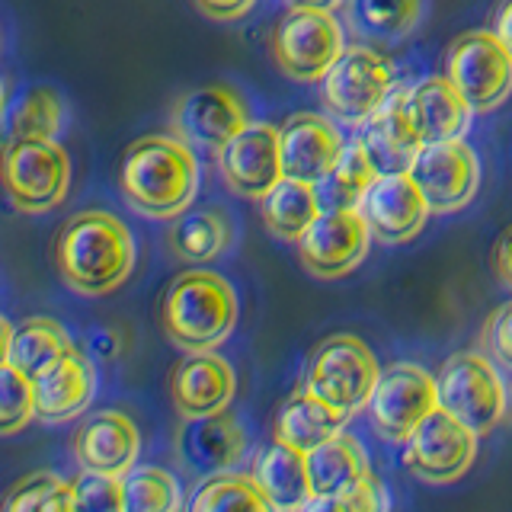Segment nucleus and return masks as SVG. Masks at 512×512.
<instances>
[{
	"mask_svg": "<svg viewBox=\"0 0 512 512\" xmlns=\"http://www.w3.org/2000/svg\"><path fill=\"white\" fill-rule=\"evenodd\" d=\"M234 391H237L234 368L224 362L215 349L189 352L170 375V397L186 420H192V416L224 413L231 407Z\"/></svg>",
	"mask_w": 512,
	"mask_h": 512,
	"instance_id": "a211bd4d",
	"label": "nucleus"
},
{
	"mask_svg": "<svg viewBox=\"0 0 512 512\" xmlns=\"http://www.w3.org/2000/svg\"><path fill=\"white\" fill-rule=\"evenodd\" d=\"M138 452H141L138 426L119 410L93 413L74 436V455L84 471L125 477L135 468Z\"/></svg>",
	"mask_w": 512,
	"mask_h": 512,
	"instance_id": "aec40b11",
	"label": "nucleus"
},
{
	"mask_svg": "<svg viewBox=\"0 0 512 512\" xmlns=\"http://www.w3.org/2000/svg\"><path fill=\"white\" fill-rule=\"evenodd\" d=\"M407 112L423 144L464 138L474 116L468 100L455 90V84L445 74L423 77L420 84L407 87Z\"/></svg>",
	"mask_w": 512,
	"mask_h": 512,
	"instance_id": "412c9836",
	"label": "nucleus"
},
{
	"mask_svg": "<svg viewBox=\"0 0 512 512\" xmlns=\"http://www.w3.org/2000/svg\"><path fill=\"white\" fill-rule=\"evenodd\" d=\"M0 112H4V87H0Z\"/></svg>",
	"mask_w": 512,
	"mask_h": 512,
	"instance_id": "de8ad7c7",
	"label": "nucleus"
},
{
	"mask_svg": "<svg viewBox=\"0 0 512 512\" xmlns=\"http://www.w3.org/2000/svg\"><path fill=\"white\" fill-rule=\"evenodd\" d=\"M64 122V106L55 90L36 87L20 96L13 116H10V135L23 141H55Z\"/></svg>",
	"mask_w": 512,
	"mask_h": 512,
	"instance_id": "473e14b6",
	"label": "nucleus"
},
{
	"mask_svg": "<svg viewBox=\"0 0 512 512\" xmlns=\"http://www.w3.org/2000/svg\"><path fill=\"white\" fill-rule=\"evenodd\" d=\"M381 244H407L423 231L429 205L410 173H381L359 205Z\"/></svg>",
	"mask_w": 512,
	"mask_h": 512,
	"instance_id": "f3484780",
	"label": "nucleus"
},
{
	"mask_svg": "<svg viewBox=\"0 0 512 512\" xmlns=\"http://www.w3.org/2000/svg\"><path fill=\"white\" fill-rule=\"evenodd\" d=\"M42 512H77L74 509V490H71V480H55V487L48 490Z\"/></svg>",
	"mask_w": 512,
	"mask_h": 512,
	"instance_id": "79ce46f5",
	"label": "nucleus"
},
{
	"mask_svg": "<svg viewBox=\"0 0 512 512\" xmlns=\"http://www.w3.org/2000/svg\"><path fill=\"white\" fill-rule=\"evenodd\" d=\"M77 512H125L122 509V477L84 471L71 480Z\"/></svg>",
	"mask_w": 512,
	"mask_h": 512,
	"instance_id": "c9c22d12",
	"label": "nucleus"
},
{
	"mask_svg": "<svg viewBox=\"0 0 512 512\" xmlns=\"http://www.w3.org/2000/svg\"><path fill=\"white\" fill-rule=\"evenodd\" d=\"M493 32L500 36V42L509 48V55H512V0H506V4L500 7V13H496V26Z\"/></svg>",
	"mask_w": 512,
	"mask_h": 512,
	"instance_id": "37998d69",
	"label": "nucleus"
},
{
	"mask_svg": "<svg viewBox=\"0 0 512 512\" xmlns=\"http://www.w3.org/2000/svg\"><path fill=\"white\" fill-rule=\"evenodd\" d=\"M0 183L26 215H45L68 199L71 157L58 141L10 138L0 154Z\"/></svg>",
	"mask_w": 512,
	"mask_h": 512,
	"instance_id": "20e7f679",
	"label": "nucleus"
},
{
	"mask_svg": "<svg viewBox=\"0 0 512 512\" xmlns=\"http://www.w3.org/2000/svg\"><path fill=\"white\" fill-rule=\"evenodd\" d=\"M55 474H29L20 484H13L10 493L4 496V506L0 512H42V503L48 490L55 487Z\"/></svg>",
	"mask_w": 512,
	"mask_h": 512,
	"instance_id": "4c0bfd02",
	"label": "nucleus"
},
{
	"mask_svg": "<svg viewBox=\"0 0 512 512\" xmlns=\"http://www.w3.org/2000/svg\"><path fill=\"white\" fill-rule=\"evenodd\" d=\"M362 148L372 157V164L381 173H410L416 154H420L423 141L416 135V128L410 122L407 112V87L391 90V96L384 100L372 116L362 125Z\"/></svg>",
	"mask_w": 512,
	"mask_h": 512,
	"instance_id": "6ab92c4d",
	"label": "nucleus"
},
{
	"mask_svg": "<svg viewBox=\"0 0 512 512\" xmlns=\"http://www.w3.org/2000/svg\"><path fill=\"white\" fill-rule=\"evenodd\" d=\"M439 407L436 378L426 368L413 362H397L388 372H381L372 400H368V416L381 439L407 442L413 429Z\"/></svg>",
	"mask_w": 512,
	"mask_h": 512,
	"instance_id": "9d476101",
	"label": "nucleus"
},
{
	"mask_svg": "<svg viewBox=\"0 0 512 512\" xmlns=\"http://www.w3.org/2000/svg\"><path fill=\"white\" fill-rule=\"evenodd\" d=\"M218 170L240 199H263L282 180L279 128L250 122L218 151Z\"/></svg>",
	"mask_w": 512,
	"mask_h": 512,
	"instance_id": "2eb2a0df",
	"label": "nucleus"
},
{
	"mask_svg": "<svg viewBox=\"0 0 512 512\" xmlns=\"http://www.w3.org/2000/svg\"><path fill=\"white\" fill-rule=\"evenodd\" d=\"M55 266L77 295L103 298L132 276V231L109 212H77L55 237Z\"/></svg>",
	"mask_w": 512,
	"mask_h": 512,
	"instance_id": "f257e3e1",
	"label": "nucleus"
},
{
	"mask_svg": "<svg viewBox=\"0 0 512 512\" xmlns=\"http://www.w3.org/2000/svg\"><path fill=\"white\" fill-rule=\"evenodd\" d=\"M445 77L474 112H490L512 93V55L490 29L464 32L445 55Z\"/></svg>",
	"mask_w": 512,
	"mask_h": 512,
	"instance_id": "0eeeda50",
	"label": "nucleus"
},
{
	"mask_svg": "<svg viewBox=\"0 0 512 512\" xmlns=\"http://www.w3.org/2000/svg\"><path fill=\"white\" fill-rule=\"evenodd\" d=\"M493 272L500 276V282L512 292V228L503 231V237L493 247Z\"/></svg>",
	"mask_w": 512,
	"mask_h": 512,
	"instance_id": "a19ab883",
	"label": "nucleus"
},
{
	"mask_svg": "<svg viewBox=\"0 0 512 512\" xmlns=\"http://www.w3.org/2000/svg\"><path fill=\"white\" fill-rule=\"evenodd\" d=\"M256 487L263 490L266 500L276 506V512H298L311 500V477H308V461L292 445L272 442L266 445L253 461Z\"/></svg>",
	"mask_w": 512,
	"mask_h": 512,
	"instance_id": "393cba45",
	"label": "nucleus"
},
{
	"mask_svg": "<svg viewBox=\"0 0 512 512\" xmlns=\"http://www.w3.org/2000/svg\"><path fill=\"white\" fill-rule=\"evenodd\" d=\"M180 452L189 461V468L212 474L244 458L247 436L228 413L192 416L180 432Z\"/></svg>",
	"mask_w": 512,
	"mask_h": 512,
	"instance_id": "b1692460",
	"label": "nucleus"
},
{
	"mask_svg": "<svg viewBox=\"0 0 512 512\" xmlns=\"http://www.w3.org/2000/svg\"><path fill=\"white\" fill-rule=\"evenodd\" d=\"M125 512H180V484L164 468L144 464L122 477Z\"/></svg>",
	"mask_w": 512,
	"mask_h": 512,
	"instance_id": "2f4dec72",
	"label": "nucleus"
},
{
	"mask_svg": "<svg viewBox=\"0 0 512 512\" xmlns=\"http://www.w3.org/2000/svg\"><path fill=\"white\" fill-rule=\"evenodd\" d=\"M36 420V391L32 381L7 362L0 365V436H16Z\"/></svg>",
	"mask_w": 512,
	"mask_h": 512,
	"instance_id": "f704fd0d",
	"label": "nucleus"
},
{
	"mask_svg": "<svg viewBox=\"0 0 512 512\" xmlns=\"http://www.w3.org/2000/svg\"><path fill=\"white\" fill-rule=\"evenodd\" d=\"M237 295L231 282L208 269L176 276L160 301V324L170 340L186 352L218 349L237 324Z\"/></svg>",
	"mask_w": 512,
	"mask_h": 512,
	"instance_id": "7ed1b4c3",
	"label": "nucleus"
},
{
	"mask_svg": "<svg viewBox=\"0 0 512 512\" xmlns=\"http://www.w3.org/2000/svg\"><path fill=\"white\" fill-rule=\"evenodd\" d=\"M311 477L314 496H340L359 487V480L368 474V461L362 445L352 436H333L330 442L317 445L314 452L304 455Z\"/></svg>",
	"mask_w": 512,
	"mask_h": 512,
	"instance_id": "cd10ccee",
	"label": "nucleus"
},
{
	"mask_svg": "<svg viewBox=\"0 0 512 512\" xmlns=\"http://www.w3.org/2000/svg\"><path fill=\"white\" fill-rule=\"evenodd\" d=\"M36 391V416L42 423H64L84 413L96 391L93 365L80 349L68 352L55 368H48L42 378L32 381Z\"/></svg>",
	"mask_w": 512,
	"mask_h": 512,
	"instance_id": "4be33fe9",
	"label": "nucleus"
},
{
	"mask_svg": "<svg viewBox=\"0 0 512 512\" xmlns=\"http://www.w3.org/2000/svg\"><path fill=\"white\" fill-rule=\"evenodd\" d=\"M77 346L71 343L68 330L52 317H29L20 327H13L10 340V365L16 372H23L29 381L42 378L48 368H55L68 352Z\"/></svg>",
	"mask_w": 512,
	"mask_h": 512,
	"instance_id": "bb28decb",
	"label": "nucleus"
},
{
	"mask_svg": "<svg viewBox=\"0 0 512 512\" xmlns=\"http://www.w3.org/2000/svg\"><path fill=\"white\" fill-rule=\"evenodd\" d=\"M90 346L100 352L103 359H112L119 352V346H112V330H96L93 336H90Z\"/></svg>",
	"mask_w": 512,
	"mask_h": 512,
	"instance_id": "c03bdc74",
	"label": "nucleus"
},
{
	"mask_svg": "<svg viewBox=\"0 0 512 512\" xmlns=\"http://www.w3.org/2000/svg\"><path fill=\"white\" fill-rule=\"evenodd\" d=\"M349 16L362 36L394 42L416 29L423 16V0H352Z\"/></svg>",
	"mask_w": 512,
	"mask_h": 512,
	"instance_id": "c756f323",
	"label": "nucleus"
},
{
	"mask_svg": "<svg viewBox=\"0 0 512 512\" xmlns=\"http://www.w3.org/2000/svg\"><path fill=\"white\" fill-rule=\"evenodd\" d=\"M173 135L186 141L189 148L221 151L237 132L250 125V109L234 87L228 84H208L199 90H189L173 109Z\"/></svg>",
	"mask_w": 512,
	"mask_h": 512,
	"instance_id": "4468645a",
	"label": "nucleus"
},
{
	"mask_svg": "<svg viewBox=\"0 0 512 512\" xmlns=\"http://www.w3.org/2000/svg\"><path fill=\"white\" fill-rule=\"evenodd\" d=\"M384 509V496L381 484L368 471L356 490L340 493V496H311L298 512H381Z\"/></svg>",
	"mask_w": 512,
	"mask_h": 512,
	"instance_id": "e433bc0d",
	"label": "nucleus"
},
{
	"mask_svg": "<svg viewBox=\"0 0 512 512\" xmlns=\"http://www.w3.org/2000/svg\"><path fill=\"white\" fill-rule=\"evenodd\" d=\"M343 148L346 138L340 135V128L320 112H295L279 128L282 173L301 183H324L333 173Z\"/></svg>",
	"mask_w": 512,
	"mask_h": 512,
	"instance_id": "dca6fc26",
	"label": "nucleus"
},
{
	"mask_svg": "<svg viewBox=\"0 0 512 512\" xmlns=\"http://www.w3.org/2000/svg\"><path fill=\"white\" fill-rule=\"evenodd\" d=\"M394 90V64L375 48H346L324 77V106L333 119L359 128Z\"/></svg>",
	"mask_w": 512,
	"mask_h": 512,
	"instance_id": "1a4fd4ad",
	"label": "nucleus"
},
{
	"mask_svg": "<svg viewBox=\"0 0 512 512\" xmlns=\"http://www.w3.org/2000/svg\"><path fill=\"white\" fill-rule=\"evenodd\" d=\"M378 378H381V368H378L375 352L368 349L359 336L336 333V336H327V340L311 352L304 388L324 400V404H330L333 410H343L352 416L356 410L368 407Z\"/></svg>",
	"mask_w": 512,
	"mask_h": 512,
	"instance_id": "39448f33",
	"label": "nucleus"
},
{
	"mask_svg": "<svg viewBox=\"0 0 512 512\" xmlns=\"http://www.w3.org/2000/svg\"><path fill=\"white\" fill-rule=\"evenodd\" d=\"M125 202L144 218H180L199 192V160L180 138L148 135L125 151L119 167Z\"/></svg>",
	"mask_w": 512,
	"mask_h": 512,
	"instance_id": "f03ea898",
	"label": "nucleus"
},
{
	"mask_svg": "<svg viewBox=\"0 0 512 512\" xmlns=\"http://www.w3.org/2000/svg\"><path fill=\"white\" fill-rule=\"evenodd\" d=\"M372 228L359 208H327L298 240L304 269L317 279H340L368 256Z\"/></svg>",
	"mask_w": 512,
	"mask_h": 512,
	"instance_id": "f8f14e48",
	"label": "nucleus"
},
{
	"mask_svg": "<svg viewBox=\"0 0 512 512\" xmlns=\"http://www.w3.org/2000/svg\"><path fill=\"white\" fill-rule=\"evenodd\" d=\"M10 340H13V324L7 317H0V365H7L10 359Z\"/></svg>",
	"mask_w": 512,
	"mask_h": 512,
	"instance_id": "a18cd8bd",
	"label": "nucleus"
},
{
	"mask_svg": "<svg viewBox=\"0 0 512 512\" xmlns=\"http://www.w3.org/2000/svg\"><path fill=\"white\" fill-rule=\"evenodd\" d=\"M487 343H490L493 356L500 359L506 368H512V301L503 304V308L490 317V324H487Z\"/></svg>",
	"mask_w": 512,
	"mask_h": 512,
	"instance_id": "58836bf2",
	"label": "nucleus"
},
{
	"mask_svg": "<svg viewBox=\"0 0 512 512\" xmlns=\"http://www.w3.org/2000/svg\"><path fill=\"white\" fill-rule=\"evenodd\" d=\"M189 512H276L253 477L215 474L192 493Z\"/></svg>",
	"mask_w": 512,
	"mask_h": 512,
	"instance_id": "7c9ffc66",
	"label": "nucleus"
},
{
	"mask_svg": "<svg viewBox=\"0 0 512 512\" xmlns=\"http://www.w3.org/2000/svg\"><path fill=\"white\" fill-rule=\"evenodd\" d=\"M272 58L279 71L301 84L324 80L327 71L346 52V32L333 13L288 7L272 29Z\"/></svg>",
	"mask_w": 512,
	"mask_h": 512,
	"instance_id": "423d86ee",
	"label": "nucleus"
},
{
	"mask_svg": "<svg viewBox=\"0 0 512 512\" xmlns=\"http://www.w3.org/2000/svg\"><path fill=\"white\" fill-rule=\"evenodd\" d=\"M340 4L343 0H288V7H308V10H327V13L340 10Z\"/></svg>",
	"mask_w": 512,
	"mask_h": 512,
	"instance_id": "49530a36",
	"label": "nucleus"
},
{
	"mask_svg": "<svg viewBox=\"0 0 512 512\" xmlns=\"http://www.w3.org/2000/svg\"><path fill=\"white\" fill-rule=\"evenodd\" d=\"M413 183L426 196L429 212L452 215L461 212L477 196L480 160L464 138L423 144L410 167Z\"/></svg>",
	"mask_w": 512,
	"mask_h": 512,
	"instance_id": "9b49d317",
	"label": "nucleus"
},
{
	"mask_svg": "<svg viewBox=\"0 0 512 512\" xmlns=\"http://www.w3.org/2000/svg\"><path fill=\"white\" fill-rule=\"evenodd\" d=\"M477 455V432L436 407L407 439V468L429 484H452L468 474Z\"/></svg>",
	"mask_w": 512,
	"mask_h": 512,
	"instance_id": "ddd939ff",
	"label": "nucleus"
},
{
	"mask_svg": "<svg viewBox=\"0 0 512 512\" xmlns=\"http://www.w3.org/2000/svg\"><path fill=\"white\" fill-rule=\"evenodd\" d=\"M260 202H263L266 231L285 240V244H298L308 234L311 224L320 218V212H324L317 199V189L311 183L292 180V176H282Z\"/></svg>",
	"mask_w": 512,
	"mask_h": 512,
	"instance_id": "a878e982",
	"label": "nucleus"
},
{
	"mask_svg": "<svg viewBox=\"0 0 512 512\" xmlns=\"http://www.w3.org/2000/svg\"><path fill=\"white\" fill-rule=\"evenodd\" d=\"M330 180V196H333V208H359L365 192L372 189V183L378 180V170L372 164V157L365 154L362 141H346V148L336 160Z\"/></svg>",
	"mask_w": 512,
	"mask_h": 512,
	"instance_id": "72a5a7b5",
	"label": "nucleus"
},
{
	"mask_svg": "<svg viewBox=\"0 0 512 512\" xmlns=\"http://www.w3.org/2000/svg\"><path fill=\"white\" fill-rule=\"evenodd\" d=\"M439 407L448 410L477 436L490 432L506 413V391L500 372L480 352H458L436 375Z\"/></svg>",
	"mask_w": 512,
	"mask_h": 512,
	"instance_id": "6e6552de",
	"label": "nucleus"
},
{
	"mask_svg": "<svg viewBox=\"0 0 512 512\" xmlns=\"http://www.w3.org/2000/svg\"><path fill=\"white\" fill-rule=\"evenodd\" d=\"M167 244L186 263L215 260L231 244L228 215L218 212V208H202V212H189V215L183 212L180 221H173Z\"/></svg>",
	"mask_w": 512,
	"mask_h": 512,
	"instance_id": "c85d7f7f",
	"label": "nucleus"
},
{
	"mask_svg": "<svg viewBox=\"0 0 512 512\" xmlns=\"http://www.w3.org/2000/svg\"><path fill=\"white\" fill-rule=\"evenodd\" d=\"M346 420H349V413L333 410L330 404H324V400L304 388L279 407L276 420H272V436H276V442H285V445H292L295 452L308 455L317 445L340 436Z\"/></svg>",
	"mask_w": 512,
	"mask_h": 512,
	"instance_id": "5701e85b",
	"label": "nucleus"
},
{
	"mask_svg": "<svg viewBox=\"0 0 512 512\" xmlns=\"http://www.w3.org/2000/svg\"><path fill=\"white\" fill-rule=\"evenodd\" d=\"M256 0H196V7L212 20H240L253 10Z\"/></svg>",
	"mask_w": 512,
	"mask_h": 512,
	"instance_id": "ea45409f",
	"label": "nucleus"
}]
</instances>
